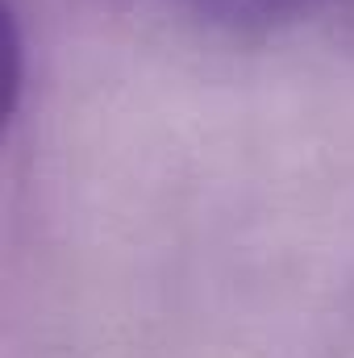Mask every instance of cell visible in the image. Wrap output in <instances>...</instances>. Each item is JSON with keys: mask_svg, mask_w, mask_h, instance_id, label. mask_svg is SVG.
I'll return each mask as SVG.
<instances>
[{"mask_svg": "<svg viewBox=\"0 0 354 358\" xmlns=\"http://www.w3.org/2000/svg\"><path fill=\"white\" fill-rule=\"evenodd\" d=\"M179 4L225 29H279L317 13L325 0H179Z\"/></svg>", "mask_w": 354, "mask_h": 358, "instance_id": "cell-1", "label": "cell"}]
</instances>
